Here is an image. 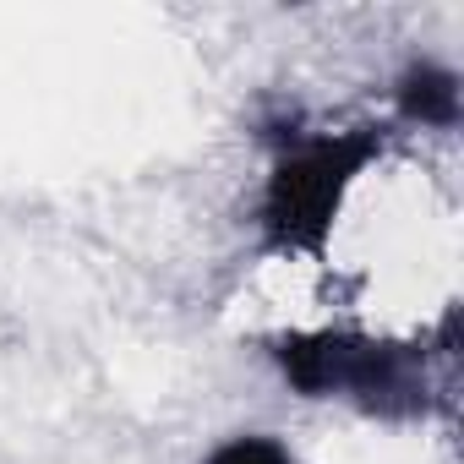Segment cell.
Listing matches in <instances>:
<instances>
[{"instance_id":"cell-1","label":"cell","mask_w":464,"mask_h":464,"mask_svg":"<svg viewBox=\"0 0 464 464\" xmlns=\"http://www.w3.org/2000/svg\"><path fill=\"white\" fill-rule=\"evenodd\" d=\"M268 355L279 377L306 399H350L366 415L426 410V372H420V355L404 344L317 328V334H279Z\"/></svg>"},{"instance_id":"cell-2","label":"cell","mask_w":464,"mask_h":464,"mask_svg":"<svg viewBox=\"0 0 464 464\" xmlns=\"http://www.w3.org/2000/svg\"><path fill=\"white\" fill-rule=\"evenodd\" d=\"M377 159L372 131H306L290 137L263 186V229L279 252H323L355 175Z\"/></svg>"},{"instance_id":"cell-3","label":"cell","mask_w":464,"mask_h":464,"mask_svg":"<svg viewBox=\"0 0 464 464\" xmlns=\"http://www.w3.org/2000/svg\"><path fill=\"white\" fill-rule=\"evenodd\" d=\"M393 99H399V115L415 121V126H459V72L442 66V61H410L404 77L393 82Z\"/></svg>"},{"instance_id":"cell-4","label":"cell","mask_w":464,"mask_h":464,"mask_svg":"<svg viewBox=\"0 0 464 464\" xmlns=\"http://www.w3.org/2000/svg\"><path fill=\"white\" fill-rule=\"evenodd\" d=\"M202 464H301V459L274 431H229L202 453Z\"/></svg>"}]
</instances>
